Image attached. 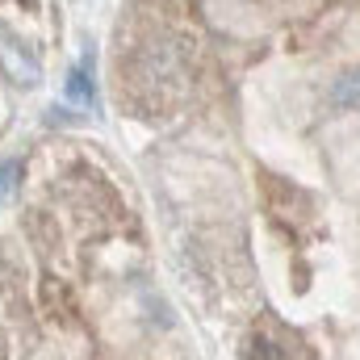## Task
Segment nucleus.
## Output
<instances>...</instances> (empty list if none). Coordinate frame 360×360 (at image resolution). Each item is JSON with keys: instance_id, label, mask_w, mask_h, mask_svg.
Here are the masks:
<instances>
[{"instance_id": "obj_3", "label": "nucleus", "mask_w": 360, "mask_h": 360, "mask_svg": "<svg viewBox=\"0 0 360 360\" xmlns=\"http://www.w3.org/2000/svg\"><path fill=\"white\" fill-rule=\"evenodd\" d=\"M331 105L335 109H360V68L356 72H344L331 84Z\"/></svg>"}, {"instance_id": "obj_1", "label": "nucleus", "mask_w": 360, "mask_h": 360, "mask_svg": "<svg viewBox=\"0 0 360 360\" xmlns=\"http://www.w3.org/2000/svg\"><path fill=\"white\" fill-rule=\"evenodd\" d=\"M0 68L8 72V80L13 84H25V89H34L38 80H42V68H38V59L8 34V30H0Z\"/></svg>"}, {"instance_id": "obj_2", "label": "nucleus", "mask_w": 360, "mask_h": 360, "mask_svg": "<svg viewBox=\"0 0 360 360\" xmlns=\"http://www.w3.org/2000/svg\"><path fill=\"white\" fill-rule=\"evenodd\" d=\"M68 101H76V105H96V89H92V72H89V59L80 63V68H72L68 72Z\"/></svg>"}, {"instance_id": "obj_4", "label": "nucleus", "mask_w": 360, "mask_h": 360, "mask_svg": "<svg viewBox=\"0 0 360 360\" xmlns=\"http://www.w3.org/2000/svg\"><path fill=\"white\" fill-rule=\"evenodd\" d=\"M17 180H21V164H17V160H4V164H0V205L13 197Z\"/></svg>"}]
</instances>
